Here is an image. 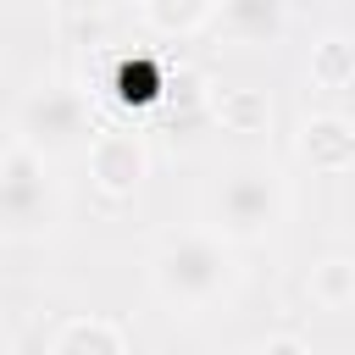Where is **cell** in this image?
Here are the masks:
<instances>
[{"label": "cell", "instance_id": "obj_1", "mask_svg": "<svg viewBox=\"0 0 355 355\" xmlns=\"http://www.w3.org/2000/svg\"><path fill=\"white\" fill-rule=\"evenodd\" d=\"M233 283H239V261L216 227L211 233H172L150 261V288L178 316H200V311L222 305L233 294Z\"/></svg>", "mask_w": 355, "mask_h": 355}, {"label": "cell", "instance_id": "obj_9", "mask_svg": "<svg viewBox=\"0 0 355 355\" xmlns=\"http://www.w3.org/2000/svg\"><path fill=\"white\" fill-rule=\"evenodd\" d=\"M305 294H311V305H322V311H349V305H355V261H344V255L316 261L311 277H305Z\"/></svg>", "mask_w": 355, "mask_h": 355}, {"label": "cell", "instance_id": "obj_11", "mask_svg": "<svg viewBox=\"0 0 355 355\" xmlns=\"http://www.w3.org/2000/svg\"><path fill=\"white\" fill-rule=\"evenodd\" d=\"M266 116H272V100H266L261 89H250V83L216 94V122H222L227 133H261Z\"/></svg>", "mask_w": 355, "mask_h": 355}, {"label": "cell", "instance_id": "obj_13", "mask_svg": "<svg viewBox=\"0 0 355 355\" xmlns=\"http://www.w3.org/2000/svg\"><path fill=\"white\" fill-rule=\"evenodd\" d=\"M255 349H294V355H305V349H311V344H305V338H300V333H272V338H261V344H255Z\"/></svg>", "mask_w": 355, "mask_h": 355}, {"label": "cell", "instance_id": "obj_7", "mask_svg": "<svg viewBox=\"0 0 355 355\" xmlns=\"http://www.w3.org/2000/svg\"><path fill=\"white\" fill-rule=\"evenodd\" d=\"M211 22L233 44H277L288 28V0H216Z\"/></svg>", "mask_w": 355, "mask_h": 355}, {"label": "cell", "instance_id": "obj_3", "mask_svg": "<svg viewBox=\"0 0 355 355\" xmlns=\"http://www.w3.org/2000/svg\"><path fill=\"white\" fill-rule=\"evenodd\" d=\"M50 155L11 139L0 155V233L6 239H44L61 227V189L44 166Z\"/></svg>", "mask_w": 355, "mask_h": 355}, {"label": "cell", "instance_id": "obj_4", "mask_svg": "<svg viewBox=\"0 0 355 355\" xmlns=\"http://www.w3.org/2000/svg\"><path fill=\"white\" fill-rule=\"evenodd\" d=\"M89 133H94L89 128V105L67 83H44L17 105V144H28L39 155L78 150V144H89Z\"/></svg>", "mask_w": 355, "mask_h": 355}, {"label": "cell", "instance_id": "obj_5", "mask_svg": "<svg viewBox=\"0 0 355 355\" xmlns=\"http://www.w3.org/2000/svg\"><path fill=\"white\" fill-rule=\"evenodd\" d=\"M83 150H89V178H94V189L111 194V200H128V194L144 183V172H150V150H144V139L128 133V128H100V133H89Z\"/></svg>", "mask_w": 355, "mask_h": 355}, {"label": "cell", "instance_id": "obj_2", "mask_svg": "<svg viewBox=\"0 0 355 355\" xmlns=\"http://www.w3.org/2000/svg\"><path fill=\"white\" fill-rule=\"evenodd\" d=\"M283 216H288V183L266 161H239L211 189V227L227 244H261L283 227Z\"/></svg>", "mask_w": 355, "mask_h": 355}, {"label": "cell", "instance_id": "obj_12", "mask_svg": "<svg viewBox=\"0 0 355 355\" xmlns=\"http://www.w3.org/2000/svg\"><path fill=\"white\" fill-rule=\"evenodd\" d=\"M305 72H311L316 89H344L355 78V50L344 39H322V44H311V67Z\"/></svg>", "mask_w": 355, "mask_h": 355}, {"label": "cell", "instance_id": "obj_10", "mask_svg": "<svg viewBox=\"0 0 355 355\" xmlns=\"http://www.w3.org/2000/svg\"><path fill=\"white\" fill-rule=\"evenodd\" d=\"M139 11H144V22H150L155 33L183 39V33H194V28L211 22L216 0H139Z\"/></svg>", "mask_w": 355, "mask_h": 355}, {"label": "cell", "instance_id": "obj_8", "mask_svg": "<svg viewBox=\"0 0 355 355\" xmlns=\"http://www.w3.org/2000/svg\"><path fill=\"white\" fill-rule=\"evenodd\" d=\"M50 355H128V333L105 316H67L50 338H44Z\"/></svg>", "mask_w": 355, "mask_h": 355}, {"label": "cell", "instance_id": "obj_6", "mask_svg": "<svg viewBox=\"0 0 355 355\" xmlns=\"http://www.w3.org/2000/svg\"><path fill=\"white\" fill-rule=\"evenodd\" d=\"M300 155L311 161V172H355V122L333 116V111H316L300 122Z\"/></svg>", "mask_w": 355, "mask_h": 355}]
</instances>
